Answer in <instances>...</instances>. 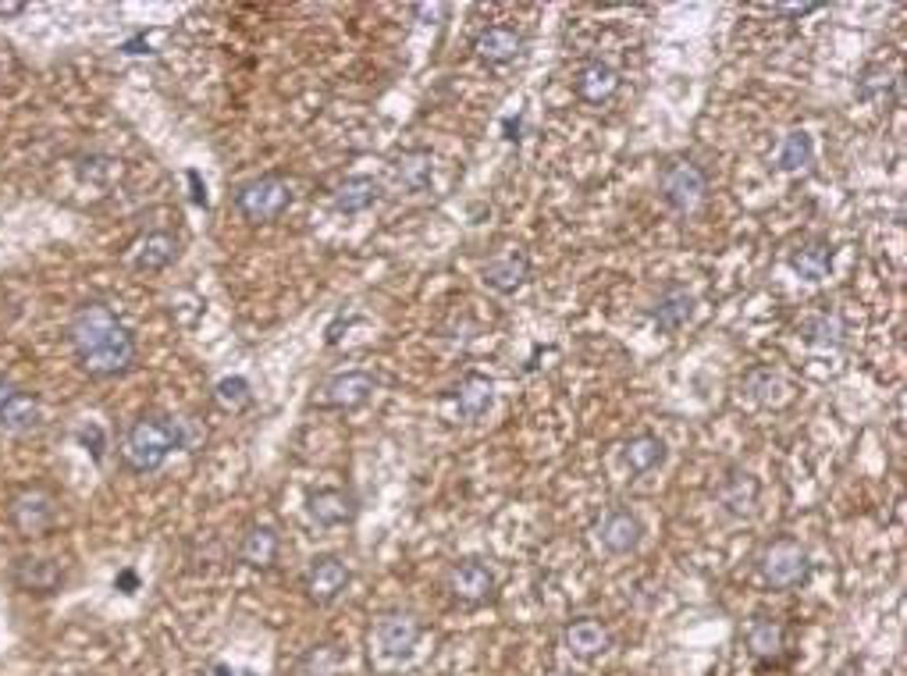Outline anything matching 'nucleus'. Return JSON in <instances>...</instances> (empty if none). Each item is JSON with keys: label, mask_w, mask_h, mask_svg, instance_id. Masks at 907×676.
I'll return each instance as SVG.
<instances>
[{"label": "nucleus", "mask_w": 907, "mask_h": 676, "mask_svg": "<svg viewBox=\"0 0 907 676\" xmlns=\"http://www.w3.org/2000/svg\"><path fill=\"white\" fill-rule=\"evenodd\" d=\"M68 342H72L79 367L90 378H114L125 375L135 363V338L132 331L111 314L104 303H85L68 320Z\"/></svg>", "instance_id": "obj_1"}, {"label": "nucleus", "mask_w": 907, "mask_h": 676, "mask_svg": "<svg viewBox=\"0 0 907 676\" xmlns=\"http://www.w3.org/2000/svg\"><path fill=\"white\" fill-rule=\"evenodd\" d=\"M175 449H185V431L182 420L164 417V413H143L135 424L125 431L122 455L135 473H153L161 470L164 460Z\"/></svg>", "instance_id": "obj_2"}, {"label": "nucleus", "mask_w": 907, "mask_h": 676, "mask_svg": "<svg viewBox=\"0 0 907 676\" xmlns=\"http://www.w3.org/2000/svg\"><path fill=\"white\" fill-rule=\"evenodd\" d=\"M235 207H238V214L246 217V222L271 225V222H278L288 207H293V190H288V182L282 175H261V178H253L246 185H238Z\"/></svg>", "instance_id": "obj_3"}, {"label": "nucleus", "mask_w": 907, "mask_h": 676, "mask_svg": "<svg viewBox=\"0 0 907 676\" xmlns=\"http://www.w3.org/2000/svg\"><path fill=\"white\" fill-rule=\"evenodd\" d=\"M762 581L773 591H791L808 581V552H804L801 541L794 537H776L773 545H765L762 552Z\"/></svg>", "instance_id": "obj_4"}, {"label": "nucleus", "mask_w": 907, "mask_h": 676, "mask_svg": "<svg viewBox=\"0 0 907 676\" xmlns=\"http://www.w3.org/2000/svg\"><path fill=\"white\" fill-rule=\"evenodd\" d=\"M659 193L665 199V207L676 214L697 211L709 196V178L694 161H670L659 175Z\"/></svg>", "instance_id": "obj_5"}, {"label": "nucleus", "mask_w": 907, "mask_h": 676, "mask_svg": "<svg viewBox=\"0 0 907 676\" xmlns=\"http://www.w3.org/2000/svg\"><path fill=\"white\" fill-rule=\"evenodd\" d=\"M8 520L22 537H40L54 528L58 520V499L47 488H22L8 502Z\"/></svg>", "instance_id": "obj_6"}, {"label": "nucleus", "mask_w": 907, "mask_h": 676, "mask_svg": "<svg viewBox=\"0 0 907 676\" xmlns=\"http://www.w3.org/2000/svg\"><path fill=\"white\" fill-rule=\"evenodd\" d=\"M445 587H449V595L463 605H481L495 595V573L491 566H485L481 560H463L449 570V577H445Z\"/></svg>", "instance_id": "obj_7"}, {"label": "nucleus", "mask_w": 907, "mask_h": 676, "mask_svg": "<svg viewBox=\"0 0 907 676\" xmlns=\"http://www.w3.org/2000/svg\"><path fill=\"white\" fill-rule=\"evenodd\" d=\"M349 584V566L338 555H317L306 570V595L317 605H332Z\"/></svg>", "instance_id": "obj_8"}, {"label": "nucleus", "mask_w": 907, "mask_h": 676, "mask_svg": "<svg viewBox=\"0 0 907 676\" xmlns=\"http://www.w3.org/2000/svg\"><path fill=\"white\" fill-rule=\"evenodd\" d=\"M40 417H43V410H40V399L37 396L0 378V428L29 431V428L40 424Z\"/></svg>", "instance_id": "obj_9"}, {"label": "nucleus", "mask_w": 907, "mask_h": 676, "mask_svg": "<svg viewBox=\"0 0 907 676\" xmlns=\"http://www.w3.org/2000/svg\"><path fill=\"white\" fill-rule=\"evenodd\" d=\"M11 581L26 595H54L64 584V566L58 560H32V555H26V560H14Z\"/></svg>", "instance_id": "obj_10"}, {"label": "nucleus", "mask_w": 907, "mask_h": 676, "mask_svg": "<svg viewBox=\"0 0 907 676\" xmlns=\"http://www.w3.org/2000/svg\"><path fill=\"white\" fill-rule=\"evenodd\" d=\"M374 641H378L381 655H388V658L409 655L420 641V623L409 613H385L378 623H374Z\"/></svg>", "instance_id": "obj_11"}, {"label": "nucleus", "mask_w": 907, "mask_h": 676, "mask_svg": "<svg viewBox=\"0 0 907 676\" xmlns=\"http://www.w3.org/2000/svg\"><path fill=\"white\" fill-rule=\"evenodd\" d=\"M641 534H644L641 520L633 516L630 510H609L602 520H598V541H602V549L612 552V555L638 552Z\"/></svg>", "instance_id": "obj_12"}, {"label": "nucleus", "mask_w": 907, "mask_h": 676, "mask_svg": "<svg viewBox=\"0 0 907 676\" xmlns=\"http://www.w3.org/2000/svg\"><path fill=\"white\" fill-rule=\"evenodd\" d=\"M374 396V378L367 370H346V375H335L328 385H324V406L332 410H356Z\"/></svg>", "instance_id": "obj_13"}, {"label": "nucleus", "mask_w": 907, "mask_h": 676, "mask_svg": "<svg viewBox=\"0 0 907 676\" xmlns=\"http://www.w3.org/2000/svg\"><path fill=\"white\" fill-rule=\"evenodd\" d=\"M744 645L751 652V658L762 666H776L783 652H786V627L779 619H755L747 627V637H744Z\"/></svg>", "instance_id": "obj_14"}, {"label": "nucleus", "mask_w": 907, "mask_h": 676, "mask_svg": "<svg viewBox=\"0 0 907 676\" xmlns=\"http://www.w3.org/2000/svg\"><path fill=\"white\" fill-rule=\"evenodd\" d=\"M715 499L723 505L726 513L733 516H751L755 513V502H758V481L751 478L744 470H730L723 481L715 488Z\"/></svg>", "instance_id": "obj_15"}, {"label": "nucleus", "mask_w": 907, "mask_h": 676, "mask_svg": "<svg viewBox=\"0 0 907 676\" xmlns=\"http://www.w3.org/2000/svg\"><path fill=\"white\" fill-rule=\"evenodd\" d=\"M620 90V72L609 61H588L577 75V96L584 104H605Z\"/></svg>", "instance_id": "obj_16"}, {"label": "nucleus", "mask_w": 907, "mask_h": 676, "mask_svg": "<svg viewBox=\"0 0 907 676\" xmlns=\"http://www.w3.org/2000/svg\"><path fill=\"white\" fill-rule=\"evenodd\" d=\"M381 196H385V190H381V182L378 178H370V175H353V178H346L338 185V193H335V211L338 214H346V217H353V214H364V211H370L374 203H381Z\"/></svg>", "instance_id": "obj_17"}, {"label": "nucleus", "mask_w": 907, "mask_h": 676, "mask_svg": "<svg viewBox=\"0 0 907 676\" xmlns=\"http://www.w3.org/2000/svg\"><path fill=\"white\" fill-rule=\"evenodd\" d=\"M652 317H655V328H659L662 335L680 331V328L694 317V293H687L683 285H670V289H665V293L659 296Z\"/></svg>", "instance_id": "obj_18"}, {"label": "nucleus", "mask_w": 907, "mask_h": 676, "mask_svg": "<svg viewBox=\"0 0 907 676\" xmlns=\"http://www.w3.org/2000/svg\"><path fill=\"white\" fill-rule=\"evenodd\" d=\"M481 278L495 293H517L530 278V264L523 253H506V257H495L481 267Z\"/></svg>", "instance_id": "obj_19"}, {"label": "nucleus", "mask_w": 907, "mask_h": 676, "mask_svg": "<svg viewBox=\"0 0 907 676\" xmlns=\"http://www.w3.org/2000/svg\"><path fill=\"white\" fill-rule=\"evenodd\" d=\"M523 50V37L512 25H491L477 37V58L488 64H506Z\"/></svg>", "instance_id": "obj_20"}, {"label": "nucleus", "mask_w": 907, "mask_h": 676, "mask_svg": "<svg viewBox=\"0 0 907 676\" xmlns=\"http://www.w3.org/2000/svg\"><path fill=\"white\" fill-rule=\"evenodd\" d=\"M238 560H243L246 566H253V570L275 566V560H278V534H275V528H264V523L249 528L243 534V541H238Z\"/></svg>", "instance_id": "obj_21"}, {"label": "nucleus", "mask_w": 907, "mask_h": 676, "mask_svg": "<svg viewBox=\"0 0 907 676\" xmlns=\"http://www.w3.org/2000/svg\"><path fill=\"white\" fill-rule=\"evenodd\" d=\"M179 257V239L171 232H150L146 239H140L132 253L135 270H164L171 260Z\"/></svg>", "instance_id": "obj_22"}, {"label": "nucleus", "mask_w": 907, "mask_h": 676, "mask_svg": "<svg viewBox=\"0 0 907 676\" xmlns=\"http://www.w3.org/2000/svg\"><path fill=\"white\" fill-rule=\"evenodd\" d=\"M609 645H612V637L598 619H573L567 627V648L577 658H594V655L609 652Z\"/></svg>", "instance_id": "obj_23"}, {"label": "nucleus", "mask_w": 907, "mask_h": 676, "mask_svg": "<svg viewBox=\"0 0 907 676\" xmlns=\"http://www.w3.org/2000/svg\"><path fill=\"white\" fill-rule=\"evenodd\" d=\"M491 402H495V385H491V378H485V375H467L463 381L456 385V406H459V413H463L467 420L485 417V413L491 410Z\"/></svg>", "instance_id": "obj_24"}, {"label": "nucleus", "mask_w": 907, "mask_h": 676, "mask_svg": "<svg viewBox=\"0 0 907 676\" xmlns=\"http://www.w3.org/2000/svg\"><path fill=\"white\" fill-rule=\"evenodd\" d=\"M310 516L320 528H338V523L353 520V499L342 488H320L317 495H310Z\"/></svg>", "instance_id": "obj_25"}, {"label": "nucleus", "mask_w": 907, "mask_h": 676, "mask_svg": "<svg viewBox=\"0 0 907 676\" xmlns=\"http://www.w3.org/2000/svg\"><path fill=\"white\" fill-rule=\"evenodd\" d=\"M894 93H897V72H894V68L868 64L865 72H862V79H858V96L868 100V104L883 107V104H889V100H894Z\"/></svg>", "instance_id": "obj_26"}, {"label": "nucleus", "mask_w": 907, "mask_h": 676, "mask_svg": "<svg viewBox=\"0 0 907 676\" xmlns=\"http://www.w3.org/2000/svg\"><path fill=\"white\" fill-rule=\"evenodd\" d=\"M665 463V442L659 434H638L626 442V467L633 473H652Z\"/></svg>", "instance_id": "obj_27"}, {"label": "nucleus", "mask_w": 907, "mask_h": 676, "mask_svg": "<svg viewBox=\"0 0 907 676\" xmlns=\"http://www.w3.org/2000/svg\"><path fill=\"white\" fill-rule=\"evenodd\" d=\"M815 157V143H812V135L804 132V129H794V132H786L783 135V143H779V154H776V164H779V172H801V167H808Z\"/></svg>", "instance_id": "obj_28"}, {"label": "nucleus", "mask_w": 907, "mask_h": 676, "mask_svg": "<svg viewBox=\"0 0 907 676\" xmlns=\"http://www.w3.org/2000/svg\"><path fill=\"white\" fill-rule=\"evenodd\" d=\"M829 264H833V246L826 243H808L791 257V267L804 281H823L829 275Z\"/></svg>", "instance_id": "obj_29"}, {"label": "nucleus", "mask_w": 907, "mask_h": 676, "mask_svg": "<svg viewBox=\"0 0 907 676\" xmlns=\"http://www.w3.org/2000/svg\"><path fill=\"white\" fill-rule=\"evenodd\" d=\"M744 388H747V396L758 399V402L791 399V385H786L779 375H773V370H751V375L744 378Z\"/></svg>", "instance_id": "obj_30"}, {"label": "nucleus", "mask_w": 907, "mask_h": 676, "mask_svg": "<svg viewBox=\"0 0 907 676\" xmlns=\"http://www.w3.org/2000/svg\"><path fill=\"white\" fill-rule=\"evenodd\" d=\"M399 178L414 193L427 190V185H431V154H427V150H406L399 157Z\"/></svg>", "instance_id": "obj_31"}, {"label": "nucleus", "mask_w": 907, "mask_h": 676, "mask_svg": "<svg viewBox=\"0 0 907 676\" xmlns=\"http://www.w3.org/2000/svg\"><path fill=\"white\" fill-rule=\"evenodd\" d=\"M214 402L221 406L225 413H243L246 406L253 402V388L246 378H221L217 388H214Z\"/></svg>", "instance_id": "obj_32"}, {"label": "nucleus", "mask_w": 907, "mask_h": 676, "mask_svg": "<svg viewBox=\"0 0 907 676\" xmlns=\"http://www.w3.org/2000/svg\"><path fill=\"white\" fill-rule=\"evenodd\" d=\"M804 338L812 346H840L844 342V325L836 314H818L812 320H804Z\"/></svg>", "instance_id": "obj_33"}, {"label": "nucleus", "mask_w": 907, "mask_h": 676, "mask_svg": "<svg viewBox=\"0 0 907 676\" xmlns=\"http://www.w3.org/2000/svg\"><path fill=\"white\" fill-rule=\"evenodd\" d=\"M79 442L93 452V460H96V463L104 460V428H100V424L82 428V431H79Z\"/></svg>", "instance_id": "obj_34"}, {"label": "nucleus", "mask_w": 907, "mask_h": 676, "mask_svg": "<svg viewBox=\"0 0 907 676\" xmlns=\"http://www.w3.org/2000/svg\"><path fill=\"white\" fill-rule=\"evenodd\" d=\"M114 587L122 591V595H132V591L140 587V577H135V570H122V573H118V577H114Z\"/></svg>", "instance_id": "obj_35"}, {"label": "nucleus", "mask_w": 907, "mask_h": 676, "mask_svg": "<svg viewBox=\"0 0 907 676\" xmlns=\"http://www.w3.org/2000/svg\"><path fill=\"white\" fill-rule=\"evenodd\" d=\"M190 185H193V203H200V207H207V185H200V175L190 172Z\"/></svg>", "instance_id": "obj_36"}, {"label": "nucleus", "mask_w": 907, "mask_h": 676, "mask_svg": "<svg viewBox=\"0 0 907 676\" xmlns=\"http://www.w3.org/2000/svg\"><path fill=\"white\" fill-rule=\"evenodd\" d=\"M823 4H791V8H776L779 14H791V19H801V14H812V11H818Z\"/></svg>", "instance_id": "obj_37"}, {"label": "nucleus", "mask_w": 907, "mask_h": 676, "mask_svg": "<svg viewBox=\"0 0 907 676\" xmlns=\"http://www.w3.org/2000/svg\"><path fill=\"white\" fill-rule=\"evenodd\" d=\"M214 676H256L253 669H232V666H214Z\"/></svg>", "instance_id": "obj_38"}, {"label": "nucleus", "mask_w": 907, "mask_h": 676, "mask_svg": "<svg viewBox=\"0 0 907 676\" xmlns=\"http://www.w3.org/2000/svg\"><path fill=\"white\" fill-rule=\"evenodd\" d=\"M506 132H509L506 140H520V122H512V117H509V122H506Z\"/></svg>", "instance_id": "obj_39"}]
</instances>
